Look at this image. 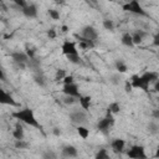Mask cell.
Listing matches in <instances>:
<instances>
[{"instance_id": "cell-46", "label": "cell", "mask_w": 159, "mask_h": 159, "mask_svg": "<svg viewBox=\"0 0 159 159\" xmlns=\"http://www.w3.org/2000/svg\"><path fill=\"white\" fill-rule=\"evenodd\" d=\"M109 1H113V0H109Z\"/></svg>"}, {"instance_id": "cell-26", "label": "cell", "mask_w": 159, "mask_h": 159, "mask_svg": "<svg viewBox=\"0 0 159 159\" xmlns=\"http://www.w3.org/2000/svg\"><path fill=\"white\" fill-rule=\"evenodd\" d=\"M148 130H149L152 134H155V133L159 132V125H158L157 123H154V122H150V123L148 124Z\"/></svg>"}, {"instance_id": "cell-37", "label": "cell", "mask_w": 159, "mask_h": 159, "mask_svg": "<svg viewBox=\"0 0 159 159\" xmlns=\"http://www.w3.org/2000/svg\"><path fill=\"white\" fill-rule=\"evenodd\" d=\"M47 35H48V37H50V39H55V37H56V32H55V30H53V29L48 30V31H47Z\"/></svg>"}, {"instance_id": "cell-19", "label": "cell", "mask_w": 159, "mask_h": 159, "mask_svg": "<svg viewBox=\"0 0 159 159\" xmlns=\"http://www.w3.org/2000/svg\"><path fill=\"white\" fill-rule=\"evenodd\" d=\"M145 35H147V34H145L144 31H142V30H139V31H135V32L132 35L134 45H139V43L143 41V39H144V36H145Z\"/></svg>"}, {"instance_id": "cell-5", "label": "cell", "mask_w": 159, "mask_h": 159, "mask_svg": "<svg viewBox=\"0 0 159 159\" xmlns=\"http://www.w3.org/2000/svg\"><path fill=\"white\" fill-rule=\"evenodd\" d=\"M70 119H71L73 123H76V124L80 125V124H83V123L87 120V114H86L84 111L77 109V111H73V112L70 113Z\"/></svg>"}, {"instance_id": "cell-35", "label": "cell", "mask_w": 159, "mask_h": 159, "mask_svg": "<svg viewBox=\"0 0 159 159\" xmlns=\"http://www.w3.org/2000/svg\"><path fill=\"white\" fill-rule=\"evenodd\" d=\"M111 82H112L113 84H119V82H120V77H119L118 75H113V76L111 77Z\"/></svg>"}, {"instance_id": "cell-25", "label": "cell", "mask_w": 159, "mask_h": 159, "mask_svg": "<svg viewBox=\"0 0 159 159\" xmlns=\"http://www.w3.org/2000/svg\"><path fill=\"white\" fill-rule=\"evenodd\" d=\"M119 111H120V106H119L118 102H113V103H111V104L108 106V109H107V112H111V113H113V114L119 113Z\"/></svg>"}, {"instance_id": "cell-1", "label": "cell", "mask_w": 159, "mask_h": 159, "mask_svg": "<svg viewBox=\"0 0 159 159\" xmlns=\"http://www.w3.org/2000/svg\"><path fill=\"white\" fill-rule=\"evenodd\" d=\"M12 117H15L17 120H20V122H22V123H25L27 125H31V127H35V128H41L40 123L35 118L34 112L30 108L19 109L17 112H14L12 113Z\"/></svg>"}, {"instance_id": "cell-4", "label": "cell", "mask_w": 159, "mask_h": 159, "mask_svg": "<svg viewBox=\"0 0 159 159\" xmlns=\"http://www.w3.org/2000/svg\"><path fill=\"white\" fill-rule=\"evenodd\" d=\"M11 58L12 61L20 67V68H25L27 66V62L30 60L29 55L26 52H21V51H15L11 53Z\"/></svg>"}, {"instance_id": "cell-31", "label": "cell", "mask_w": 159, "mask_h": 159, "mask_svg": "<svg viewBox=\"0 0 159 159\" xmlns=\"http://www.w3.org/2000/svg\"><path fill=\"white\" fill-rule=\"evenodd\" d=\"M66 76H67V75H66V71H65V70H57V72H56V80H57V81L63 80Z\"/></svg>"}, {"instance_id": "cell-33", "label": "cell", "mask_w": 159, "mask_h": 159, "mask_svg": "<svg viewBox=\"0 0 159 159\" xmlns=\"http://www.w3.org/2000/svg\"><path fill=\"white\" fill-rule=\"evenodd\" d=\"M20 9H24L25 6H27V4H26V0H12Z\"/></svg>"}, {"instance_id": "cell-29", "label": "cell", "mask_w": 159, "mask_h": 159, "mask_svg": "<svg viewBox=\"0 0 159 159\" xmlns=\"http://www.w3.org/2000/svg\"><path fill=\"white\" fill-rule=\"evenodd\" d=\"M97 159H108V154L106 152V149H99V152L96 154Z\"/></svg>"}, {"instance_id": "cell-2", "label": "cell", "mask_w": 159, "mask_h": 159, "mask_svg": "<svg viewBox=\"0 0 159 159\" xmlns=\"http://www.w3.org/2000/svg\"><path fill=\"white\" fill-rule=\"evenodd\" d=\"M122 9L124 11H128V12H132V14H135V15H140V16H147V12L145 10L143 9V6L139 4L138 0H130L128 2H125Z\"/></svg>"}, {"instance_id": "cell-42", "label": "cell", "mask_w": 159, "mask_h": 159, "mask_svg": "<svg viewBox=\"0 0 159 159\" xmlns=\"http://www.w3.org/2000/svg\"><path fill=\"white\" fill-rule=\"evenodd\" d=\"M130 88H132V83L127 82V84H125V91H127V92H129V91H130Z\"/></svg>"}, {"instance_id": "cell-38", "label": "cell", "mask_w": 159, "mask_h": 159, "mask_svg": "<svg viewBox=\"0 0 159 159\" xmlns=\"http://www.w3.org/2000/svg\"><path fill=\"white\" fill-rule=\"evenodd\" d=\"M153 45H154V46H159V32L154 36V39H153Z\"/></svg>"}, {"instance_id": "cell-15", "label": "cell", "mask_w": 159, "mask_h": 159, "mask_svg": "<svg viewBox=\"0 0 159 159\" xmlns=\"http://www.w3.org/2000/svg\"><path fill=\"white\" fill-rule=\"evenodd\" d=\"M142 77L144 78V81L147 82V83H153V82H155L158 78H159V76H158V73L157 72H152V71H149V72H144L143 75H142Z\"/></svg>"}, {"instance_id": "cell-9", "label": "cell", "mask_w": 159, "mask_h": 159, "mask_svg": "<svg viewBox=\"0 0 159 159\" xmlns=\"http://www.w3.org/2000/svg\"><path fill=\"white\" fill-rule=\"evenodd\" d=\"M61 50H62V53H63V55H66V56L78 53V51H77V48H76L75 42H72V41H70V40H66V41L62 43Z\"/></svg>"}, {"instance_id": "cell-24", "label": "cell", "mask_w": 159, "mask_h": 159, "mask_svg": "<svg viewBox=\"0 0 159 159\" xmlns=\"http://www.w3.org/2000/svg\"><path fill=\"white\" fill-rule=\"evenodd\" d=\"M116 68H117V71L119 72V73H124V72H127V65L122 61V60H117L116 61Z\"/></svg>"}, {"instance_id": "cell-20", "label": "cell", "mask_w": 159, "mask_h": 159, "mask_svg": "<svg viewBox=\"0 0 159 159\" xmlns=\"http://www.w3.org/2000/svg\"><path fill=\"white\" fill-rule=\"evenodd\" d=\"M40 65H41V62H40L37 58H35V57L30 58L29 62H27V66H29L32 71H35V72H39V71H40Z\"/></svg>"}, {"instance_id": "cell-14", "label": "cell", "mask_w": 159, "mask_h": 159, "mask_svg": "<svg viewBox=\"0 0 159 159\" xmlns=\"http://www.w3.org/2000/svg\"><path fill=\"white\" fill-rule=\"evenodd\" d=\"M62 155L66 158H76L78 155V152L73 145H66L62 149Z\"/></svg>"}, {"instance_id": "cell-30", "label": "cell", "mask_w": 159, "mask_h": 159, "mask_svg": "<svg viewBox=\"0 0 159 159\" xmlns=\"http://www.w3.org/2000/svg\"><path fill=\"white\" fill-rule=\"evenodd\" d=\"M48 15L53 19V20H58L60 19V12L55 9H48Z\"/></svg>"}, {"instance_id": "cell-23", "label": "cell", "mask_w": 159, "mask_h": 159, "mask_svg": "<svg viewBox=\"0 0 159 159\" xmlns=\"http://www.w3.org/2000/svg\"><path fill=\"white\" fill-rule=\"evenodd\" d=\"M77 133H78L83 139H87L88 135H89V130H88L86 127H83L82 124H80V125L77 127Z\"/></svg>"}, {"instance_id": "cell-21", "label": "cell", "mask_w": 159, "mask_h": 159, "mask_svg": "<svg viewBox=\"0 0 159 159\" xmlns=\"http://www.w3.org/2000/svg\"><path fill=\"white\" fill-rule=\"evenodd\" d=\"M122 43H123L124 46H127V47H133V46H134V42H133L132 35L124 34V35L122 36Z\"/></svg>"}, {"instance_id": "cell-32", "label": "cell", "mask_w": 159, "mask_h": 159, "mask_svg": "<svg viewBox=\"0 0 159 159\" xmlns=\"http://www.w3.org/2000/svg\"><path fill=\"white\" fill-rule=\"evenodd\" d=\"M63 102H65L66 104H73V103L76 102V97H72V96H66V97H65V99H63Z\"/></svg>"}, {"instance_id": "cell-45", "label": "cell", "mask_w": 159, "mask_h": 159, "mask_svg": "<svg viewBox=\"0 0 159 159\" xmlns=\"http://www.w3.org/2000/svg\"><path fill=\"white\" fill-rule=\"evenodd\" d=\"M155 157L159 158V145H158V149H157V153H155Z\"/></svg>"}, {"instance_id": "cell-40", "label": "cell", "mask_w": 159, "mask_h": 159, "mask_svg": "<svg viewBox=\"0 0 159 159\" xmlns=\"http://www.w3.org/2000/svg\"><path fill=\"white\" fill-rule=\"evenodd\" d=\"M43 158H56V154H53L52 152H48V153L43 154Z\"/></svg>"}, {"instance_id": "cell-34", "label": "cell", "mask_w": 159, "mask_h": 159, "mask_svg": "<svg viewBox=\"0 0 159 159\" xmlns=\"http://www.w3.org/2000/svg\"><path fill=\"white\" fill-rule=\"evenodd\" d=\"M15 145H16V148H26L27 147V143H25L24 139H19V140H16Z\"/></svg>"}, {"instance_id": "cell-44", "label": "cell", "mask_w": 159, "mask_h": 159, "mask_svg": "<svg viewBox=\"0 0 159 159\" xmlns=\"http://www.w3.org/2000/svg\"><path fill=\"white\" fill-rule=\"evenodd\" d=\"M53 133H55V134H56V135H58V134H60V130H58V129H57V128H56V129H55V130H53Z\"/></svg>"}, {"instance_id": "cell-41", "label": "cell", "mask_w": 159, "mask_h": 159, "mask_svg": "<svg viewBox=\"0 0 159 159\" xmlns=\"http://www.w3.org/2000/svg\"><path fill=\"white\" fill-rule=\"evenodd\" d=\"M154 89H155L157 92H159V78L154 82Z\"/></svg>"}, {"instance_id": "cell-3", "label": "cell", "mask_w": 159, "mask_h": 159, "mask_svg": "<svg viewBox=\"0 0 159 159\" xmlns=\"http://www.w3.org/2000/svg\"><path fill=\"white\" fill-rule=\"evenodd\" d=\"M114 123V118H113V113L111 112H107V116L104 118H102L98 124H97V128L99 129V132H102L103 134H108L109 132V128L113 125Z\"/></svg>"}, {"instance_id": "cell-8", "label": "cell", "mask_w": 159, "mask_h": 159, "mask_svg": "<svg viewBox=\"0 0 159 159\" xmlns=\"http://www.w3.org/2000/svg\"><path fill=\"white\" fill-rule=\"evenodd\" d=\"M62 92H63L66 96H72V97H76V98H80V96H81L80 89H78V87H77L76 83H68V84H65Z\"/></svg>"}, {"instance_id": "cell-11", "label": "cell", "mask_w": 159, "mask_h": 159, "mask_svg": "<svg viewBox=\"0 0 159 159\" xmlns=\"http://www.w3.org/2000/svg\"><path fill=\"white\" fill-rule=\"evenodd\" d=\"M82 36L83 37H86V39H88V40H92V41H94L96 39H97V36H98V34H97V30L93 27V26H84L83 29H82Z\"/></svg>"}, {"instance_id": "cell-12", "label": "cell", "mask_w": 159, "mask_h": 159, "mask_svg": "<svg viewBox=\"0 0 159 159\" xmlns=\"http://www.w3.org/2000/svg\"><path fill=\"white\" fill-rule=\"evenodd\" d=\"M22 14L29 19H35L37 16V7L34 4H30L22 9Z\"/></svg>"}, {"instance_id": "cell-39", "label": "cell", "mask_w": 159, "mask_h": 159, "mask_svg": "<svg viewBox=\"0 0 159 159\" xmlns=\"http://www.w3.org/2000/svg\"><path fill=\"white\" fill-rule=\"evenodd\" d=\"M152 116H153L154 119H159V108H158V109H154V111L152 112Z\"/></svg>"}, {"instance_id": "cell-10", "label": "cell", "mask_w": 159, "mask_h": 159, "mask_svg": "<svg viewBox=\"0 0 159 159\" xmlns=\"http://www.w3.org/2000/svg\"><path fill=\"white\" fill-rule=\"evenodd\" d=\"M0 102L2 104H9L12 107H17L19 104L15 102V99L12 98V96H10L7 92H5L4 89H0Z\"/></svg>"}, {"instance_id": "cell-16", "label": "cell", "mask_w": 159, "mask_h": 159, "mask_svg": "<svg viewBox=\"0 0 159 159\" xmlns=\"http://www.w3.org/2000/svg\"><path fill=\"white\" fill-rule=\"evenodd\" d=\"M78 41H80V47H81V48H92V47L94 46V41L88 40V39H86V37H83V36L80 37Z\"/></svg>"}, {"instance_id": "cell-47", "label": "cell", "mask_w": 159, "mask_h": 159, "mask_svg": "<svg viewBox=\"0 0 159 159\" xmlns=\"http://www.w3.org/2000/svg\"><path fill=\"white\" fill-rule=\"evenodd\" d=\"M88 1H89V0H88Z\"/></svg>"}, {"instance_id": "cell-17", "label": "cell", "mask_w": 159, "mask_h": 159, "mask_svg": "<svg viewBox=\"0 0 159 159\" xmlns=\"http://www.w3.org/2000/svg\"><path fill=\"white\" fill-rule=\"evenodd\" d=\"M78 101H80V104H81V107L84 109V111H87V109H89V106H91V97L89 96H80V98H78Z\"/></svg>"}, {"instance_id": "cell-18", "label": "cell", "mask_w": 159, "mask_h": 159, "mask_svg": "<svg viewBox=\"0 0 159 159\" xmlns=\"http://www.w3.org/2000/svg\"><path fill=\"white\" fill-rule=\"evenodd\" d=\"M12 135H14V138H15L16 140L24 139V129H22V127H21L20 123H16L15 129H14V132H12Z\"/></svg>"}, {"instance_id": "cell-6", "label": "cell", "mask_w": 159, "mask_h": 159, "mask_svg": "<svg viewBox=\"0 0 159 159\" xmlns=\"http://www.w3.org/2000/svg\"><path fill=\"white\" fill-rule=\"evenodd\" d=\"M130 80H132V82H130V83H132V87H134V88H140V89H143L144 92H148L149 83H147L142 76L133 75Z\"/></svg>"}, {"instance_id": "cell-36", "label": "cell", "mask_w": 159, "mask_h": 159, "mask_svg": "<svg viewBox=\"0 0 159 159\" xmlns=\"http://www.w3.org/2000/svg\"><path fill=\"white\" fill-rule=\"evenodd\" d=\"M62 81H63V83H65V84H68V83H73V77H72V76H66V77H65Z\"/></svg>"}, {"instance_id": "cell-27", "label": "cell", "mask_w": 159, "mask_h": 159, "mask_svg": "<svg viewBox=\"0 0 159 159\" xmlns=\"http://www.w3.org/2000/svg\"><path fill=\"white\" fill-rule=\"evenodd\" d=\"M68 61L72 62V63H80L81 62V57L78 56V53H75V55H68L67 56Z\"/></svg>"}, {"instance_id": "cell-22", "label": "cell", "mask_w": 159, "mask_h": 159, "mask_svg": "<svg viewBox=\"0 0 159 159\" xmlns=\"http://www.w3.org/2000/svg\"><path fill=\"white\" fill-rule=\"evenodd\" d=\"M34 80H35V82H36V83H37V84H39L40 87H43V86L46 84L45 77H43V75H42V73H41L40 71H39V72H37V73H36V75L34 76Z\"/></svg>"}, {"instance_id": "cell-7", "label": "cell", "mask_w": 159, "mask_h": 159, "mask_svg": "<svg viewBox=\"0 0 159 159\" xmlns=\"http://www.w3.org/2000/svg\"><path fill=\"white\" fill-rule=\"evenodd\" d=\"M127 154H128L129 158H134V159H144V158H147V155L144 153V148L142 145H133L128 150Z\"/></svg>"}, {"instance_id": "cell-28", "label": "cell", "mask_w": 159, "mask_h": 159, "mask_svg": "<svg viewBox=\"0 0 159 159\" xmlns=\"http://www.w3.org/2000/svg\"><path fill=\"white\" fill-rule=\"evenodd\" d=\"M103 26L106 30H109V31H113L114 30V24L112 20H104L103 21Z\"/></svg>"}, {"instance_id": "cell-43", "label": "cell", "mask_w": 159, "mask_h": 159, "mask_svg": "<svg viewBox=\"0 0 159 159\" xmlns=\"http://www.w3.org/2000/svg\"><path fill=\"white\" fill-rule=\"evenodd\" d=\"M67 30H68V29H67V26H65V25H63V26H62V32H67Z\"/></svg>"}, {"instance_id": "cell-13", "label": "cell", "mask_w": 159, "mask_h": 159, "mask_svg": "<svg viewBox=\"0 0 159 159\" xmlns=\"http://www.w3.org/2000/svg\"><path fill=\"white\" fill-rule=\"evenodd\" d=\"M124 145H125V142L123 139H119V138L113 139L112 143H111V147H112L114 153H122L123 149H124Z\"/></svg>"}]
</instances>
